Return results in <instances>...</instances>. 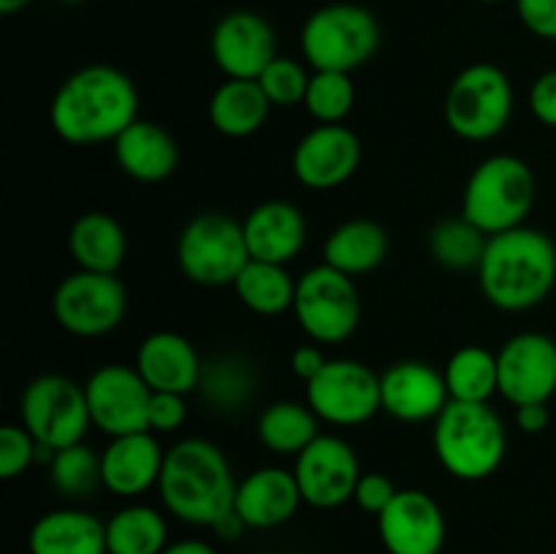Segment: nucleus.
I'll return each mask as SVG.
<instances>
[{"label":"nucleus","mask_w":556,"mask_h":554,"mask_svg":"<svg viewBox=\"0 0 556 554\" xmlns=\"http://www.w3.org/2000/svg\"><path fill=\"white\" fill-rule=\"evenodd\" d=\"M139 119V92L125 71L92 63L74 71L58 87L49 123L63 141L76 147L114 141Z\"/></svg>","instance_id":"nucleus-1"},{"label":"nucleus","mask_w":556,"mask_h":554,"mask_svg":"<svg viewBox=\"0 0 556 554\" xmlns=\"http://www.w3.org/2000/svg\"><path fill=\"white\" fill-rule=\"evenodd\" d=\"M478 282L492 307L525 313L546 302L556 286V244L538 228L519 226L489 237Z\"/></svg>","instance_id":"nucleus-2"},{"label":"nucleus","mask_w":556,"mask_h":554,"mask_svg":"<svg viewBox=\"0 0 556 554\" xmlns=\"http://www.w3.org/2000/svg\"><path fill=\"white\" fill-rule=\"evenodd\" d=\"M237 478L226 454L204 438H185L166 451L161 492L163 505L185 525L212 527L233 508Z\"/></svg>","instance_id":"nucleus-3"},{"label":"nucleus","mask_w":556,"mask_h":554,"mask_svg":"<svg viewBox=\"0 0 556 554\" xmlns=\"http://www.w3.org/2000/svg\"><path fill=\"white\" fill-rule=\"evenodd\" d=\"M434 454L448 476L483 481L500 470L508 451V432L489 402H448L434 418Z\"/></svg>","instance_id":"nucleus-4"},{"label":"nucleus","mask_w":556,"mask_h":554,"mask_svg":"<svg viewBox=\"0 0 556 554\" xmlns=\"http://www.w3.org/2000/svg\"><path fill=\"white\" fill-rule=\"evenodd\" d=\"M532 204L535 174L516 155H492L478 163L462 193V215L486 237L525 226Z\"/></svg>","instance_id":"nucleus-5"},{"label":"nucleus","mask_w":556,"mask_h":554,"mask_svg":"<svg viewBox=\"0 0 556 554\" xmlns=\"http://www.w3.org/2000/svg\"><path fill=\"white\" fill-rule=\"evenodd\" d=\"M299 43L313 71L353 74L378 52L380 25L364 5L329 3L307 16Z\"/></svg>","instance_id":"nucleus-6"},{"label":"nucleus","mask_w":556,"mask_h":554,"mask_svg":"<svg viewBox=\"0 0 556 554\" xmlns=\"http://www.w3.org/2000/svg\"><path fill=\"white\" fill-rule=\"evenodd\" d=\"M445 125L465 141H489L514 117V85L500 65L472 63L454 76L443 103Z\"/></svg>","instance_id":"nucleus-7"},{"label":"nucleus","mask_w":556,"mask_h":554,"mask_svg":"<svg viewBox=\"0 0 556 554\" xmlns=\"http://www.w3.org/2000/svg\"><path fill=\"white\" fill-rule=\"evenodd\" d=\"M248 261L242 223L226 212H201L177 239V264L195 286H233Z\"/></svg>","instance_id":"nucleus-8"},{"label":"nucleus","mask_w":556,"mask_h":554,"mask_svg":"<svg viewBox=\"0 0 556 554\" xmlns=\"http://www.w3.org/2000/svg\"><path fill=\"white\" fill-rule=\"evenodd\" d=\"M293 318L299 329L320 345L345 342L362 320V299H358L353 277L318 264L296 280Z\"/></svg>","instance_id":"nucleus-9"},{"label":"nucleus","mask_w":556,"mask_h":554,"mask_svg":"<svg viewBox=\"0 0 556 554\" xmlns=\"http://www.w3.org/2000/svg\"><path fill=\"white\" fill-rule=\"evenodd\" d=\"M22 427L41 445L60 451L81 443L92 427L85 386L65 375H38L25 386L20 400Z\"/></svg>","instance_id":"nucleus-10"},{"label":"nucleus","mask_w":556,"mask_h":554,"mask_svg":"<svg viewBox=\"0 0 556 554\" xmlns=\"http://www.w3.org/2000/svg\"><path fill=\"white\" fill-rule=\"evenodd\" d=\"M128 310V291L117 275L76 269L63 277L52 297L60 329L74 337H103L117 329Z\"/></svg>","instance_id":"nucleus-11"},{"label":"nucleus","mask_w":556,"mask_h":554,"mask_svg":"<svg viewBox=\"0 0 556 554\" xmlns=\"http://www.w3.org/2000/svg\"><path fill=\"white\" fill-rule=\"evenodd\" d=\"M307 405L334 427H358L383 411L380 375L356 358H329L307 383Z\"/></svg>","instance_id":"nucleus-12"},{"label":"nucleus","mask_w":556,"mask_h":554,"mask_svg":"<svg viewBox=\"0 0 556 554\" xmlns=\"http://www.w3.org/2000/svg\"><path fill=\"white\" fill-rule=\"evenodd\" d=\"M92 427L109 438L150 429L152 389L139 369L128 364H103L85 383Z\"/></svg>","instance_id":"nucleus-13"},{"label":"nucleus","mask_w":556,"mask_h":554,"mask_svg":"<svg viewBox=\"0 0 556 554\" xmlns=\"http://www.w3.org/2000/svg\"><path fill=\"white\" fill-rule=\"evenodd\" d=\"M302 500L313 508L331 511L353 500L362 478V465L348 440L337 435H318L293 465Z\"/></svg>","instance_id":"nucleus-14"},{"label":"nucleus","mask_w":556,"mask_h":554,"mask_svg":"<svg viewBox=\"0 0 556 554\" xmlns=\"http://www.w3.org/2000/svg\"><path fill=\"white\" fill-rule=\"evenodd\" d=\"M500 394L514 407L546 402L556 394V342L543 331L514 335L497 351Z\"/></svg>","instance_id":"nucleus-15"},{"label":"nucleus","mask_w":556,"mask_h":554,"mask_svg":"<svg viewBox=\"0 0 556 554\" xmlns=\"http://www.w3.org/2000/svg\"><path fill=\"white\" fill-rule=\"evenodd\" d=\"M445 532L443 508L421 489H400L378 516V536L389 554H440Z\"/></svg>","instance_id":"nucleus-16"},{"label":"nucleus","mask_w":556,"mask_h":554,"mask_svg":"<svg viewBox=\"0 0 556 554\" xmlns=\"http://www.w3.org/2000/svg\"><path fill=\"white\" fill-rule=\"evenodd\" d=\"M212 60L226 79H258L277 58V36L255 11H231L212 30Z\"/></svg>","instance_id":"nucleus-17"},{"label":"nucleus","mask_w":556,"mask_h":554,"mask_svg":"<svg viewBox=\"0 0 556 554\" xmlns=\"http://www.w3.org/2000/svg\"><path fill=\"white\" fill-rule=\"evenodd\" d=\"M362 163V141L345 125H318L299 139L293 150V177L309 190L345 185Z\"/></svg>","instance_id":"nucleus-18"},{"label":"nucleus","mask_w":556,"mask_h":554,"mask_svg":"<svg viewBox=\"0 0 556 554\" xmlns=\"http://www.w3.org/2000/svg\"><path fill=\"white\" fill-rule=\"evenodd\" d=\"M451 394L445 375L432 364L396 362L380 375V405L391 418L405 424L434 421L448 407Z\"/></svg>","instance_id":"nucleus-19"},{"label":"nucleus","mask_w":556,"mask_h":554,"mask_svg":"<svg viewBox=\"0 0 556 554\" xmlns=\"http://www.w3.org/2000/svg\"><path fill=\"white\" fill-rule=\"evenodd\" d=\"M166 451L157 443L155 432L119 435L109 440L101 454L103 487L117 498H139L157 487Z\"/></svg>","instance_id":"nucleus-20"},{"label":"nucleus","mask_w":556,"mask_h":554,"mask_svg":"<svg viewBox=\"0 0 556 554\" xmlns=\"http://www.w3.org/2000/svg\"><path fill=\"white\" fill-rule=\"evenodd\" d=\"M136 369L152 391L190 394L199 391L204 362L188 337L177 331H152L136 351Z\"/></svg>","instance_id":"nucleus-21"},{"label":"nucleus","mask_w":556,"mask_h":554,"mask_svg":"<svg viewBox=\"0 0 556 554\" xmlns=\"http://www.w3.org/2000/svg\"><path fill=\"white\" fill-rule=\"evenodd\" d=\"M244 242L253 261L282 264L296 259L307 242V221L291 201L271 199L253 206L242 221Z\"/></svg>","instance_id":"nucleus-22"},{"label":"nucleus","mask_w":556,"mask_h":554,"mask_svg":"<svg viewBox=\"0 0 556 554\" xmlns=\"http://www.w3.org/2000/svg\"><path fill=\"white\" fill-rule=\"evenodd\" d=\"M302 503L293 470L271 465L258 467L239 481L233 511L253 530H271V527L286 525Z\"/></svg>","instance_id":"nucleus-23"},{"label":"nucleus","mask_w":556,"mask_h":554,"mask_svg":"<svg viewBox=\"0 0 556 554\" xmlns=\"http://www.w3.org/2000/svg\"><path fill=\"white\" fill-rule=\"evenodd\" d=\"M112 144L117 166L136 182H163L177 172V139L150 119H136Z\"/></svg>","instance_id":"nucleus-24"},{"label":"nucleus","mask_w":556,"mask_h":554,"mask_svg":"<svg viewBox=\"0 0 556 554\" xmlns=\"http://www.w3.org/2000/svg\"><path fill=\"white\" fill-rule=\"evenodd\" d=\"M30 554H109L106 521L81 508H54L38 516L27 536Z\"/></svg>","instance_id":"nucleus-25"},{"label":"nucleus","mask_w":556,"mask_h":554,"mask_svg":"<svg viewBox=\"0 0 556 554\" xmlns=\"http://www.w3.org/2000/svg\"><path fill=\"white\" fill-rule=\"evenodd\" d=\"M68 250L79 269L117 275L128 255V237L106 212H85L71 226Z\"/></svg>","instance_id":"nucleus-26"},{"label":"nucleus","mask_w":556,"mask_h":554,"mask_svg":"<svg viewBox=\"0 0 556 554\" xmlns=\"http://www.w3.org/2000/svg\"><path fill=\"white\" fill-rule=\"evenodd\" d=\"M269 98L255 79H226L210 98V123L228 139H248L264 128Z\"/></svg>","instance_id":"nucleus-27"},{"label":"nucleus","mask_w":556,"mask_h":554,"mask_svg":"<svg viewBox=\"0 0 556 554\" xmlns=\"http://www.w3.org/2000/svg\"><path fill=\"white\" fill-rule=\"evenodd\" d=\"M389 255V234L380 223L356 217L329 234L324 244V264L348 277L375 272Z\"/></svg>","instance_id":"nucleus-28"},{"label":"nucleus","mask_w":556,"mask_h":554,"mask_svg":"<svg viewBox=\"0 0 556 554\" xmlns=\"http://www.w3.org/2000/svg\"><path fill=\"white\" fill-rule=\"evenodd\" d=\"M320 418L304 402L280 400L258 416V440L277 456H299L318 438Z\"/></svg>","instance_id":"nucleus-29"},{"label":"nucleus","mask_w":556,"mask_h":554,"mask_svg":"<svg viewBox=\"0 0 556 554\" xmlns=\"http://www.w3.org/2000/svg\"><path fill=\"white\" fill-rule=\"evenodd\" d=\"M239 302L255 315H275L293 310V299H296V280L291 272L282 264H269V261H248L239 277L233 280Z\"/></svg>","instance_id":"nucleus-30"},{"label":"nucleus","mask_w":556,"mask_h":554,"mask_svg":"<svg viewBox=\"0 0 556 554\" xmlns=\"http://www.w3.org/2000/svg\"><path fill=\"white\" fill-rule=\"evenodd\" d=\"M199 391L210 407L220 413H237L250 405L255 394V369L248 358L237 353H220V356L204 362L201 369Z\"/></svg>","instance_id":"nucleus-31"},{"label":"nucleus","mask_w":556,"mask_h":554,"mask_svg":"<svg viewBox=\"0 0 556 554\" xmlns=\"http://www.w3.org/2000/svg\"><path fill=\"white\" fill-rule=\"evenodd\" d=\"M168 546V525L152 505H125L106 521L109 554H161Z\"/></svg>","instance_id":"nucleus-32"},{"label":"nucleus","mask_w":556,"mask_h":554,"mask_svg":"<svg viewBox=\"0 0 556 554\" xmlns=\"http://www.w3.org/2000/svg\"><path fill=\"white\" fill-rule=\"evenodd\" d=\"M443 375L454 402H489L500 394L497 353L483 345H465L451 353Z\"/></svg>","instance_id":"nucleus-33"},{"label":"nucleus","mask_w":556,"mask_h":554,"mask_svg":"<svg viewBox=\"0 0 556 554\" xmlns=\"http://www.w3.org/2000/svg\"><path fill=\"white\" fill-rule=\"evenodd\" d=\"M489 237L465 215L445 217L429 231V253L440 266L454 272L478 269Z\"/></svg>","instance_id":"nucleus-34"},{"label":"nucleus","mask_w":556,"mask_h":554,"mask_svg":"<svg viewBox=\"0 0 556 554\" xmlns=\"http://www.w3.org/2000/svg\"><path fill=\"white\" fill-rule=\"evenodd\" d=\"M49 478H52L54 492L68 500L90 498L98 487H103L101 478V454L85 443L65 445L54 451L49 462Z\"/></svg>","instance_id":"nucleus-35"},{"label":"nucleus","mask_w":556,"mask_h":554,"mask_svg":"<svg viewBox=\"0 0 556 554\" xmlns=\"http://www.w3.org/2000/svg\"><path fill=\"white\" fill-rule=\"evenodd\" d=\"M356 103V87H353L351 74L340 71H313L309 76L304 106L318 119L320 125H340L351 114Z\"/></svg>","instance_id":"nucleus-36"},{"label":"nucleus","mask_w":556,"mask_h":554,"mask_svg":"<svg viewBox=\"0 0 556 554\" xmlns=\"http://www.w3.org/2000/svg\"><path fill=\"white\" fill-rule=\"evenodd\" d=\"M309 76L313 74H307V68H304L299 60L277 54L255 81H258L261 90L266 92L271 106L291 109V106H299V103H304V96H307V87H309Z\"/></svg>","instance_id":"nucleus-37"},{"label":"nucleus","mask_w":556,"mask_h":554,"mask_svg":"<svg viewBox=\"0 0 556 554\" xmlns=\"http://www.w3.org/2000/svg\"><path fill=\"white\" fill-rule=\"evenodd\" d=\"M38 440L22 424L0 427V476L5 481L22 476L38 462Z\"/></svg>","instance_id":"nucleus-38"},{"label":"nucleus","mask_w":556,"mask_h":554,"mask_svg":"<svg viewBox=\"0 0 556 554\" xmlns=\"http://www.w3.org/2000/svg\"><path fill=\"white\" fill-rule=\"evenodd\" d=\"M188 418V405H185V394H174V391H152L150 400V432H174Z\"/></svg>","instance_id":"nucleus-39"},{"label":"nucleus","mask_w":556,"mask_h":554,"mask_svg":"<svg viewBox=\"0 0 556 554\" xmlns=\"http://www.w3.org/2000/svg\"><path fill=\"white\" fill-rule=\"evenodd\" d=\"M396 492L400 489L383 473H362V478L356 483V492H353V500H356V505L362 511L380 516L386 511V505L394 500Z\"/></svg>","instance_id":"nucleus-40"},{"label":"nucleus","mask_w":556,"mask_h":554,"mask_svg":"<svg viewBox=\"0 0 556 554\" xmlns=\"http://www.w3.org/2000/svg\"><path fill=\"white\" fill-rule=\"evenodd\" d=\"M521 25L543 41H556V0H514Z\"/></svg>","instance_id":"nucleus-41"},{"label":"nucleus","mask_w":556,"mask_h":554,"mask_svg":"<svg viewBox=\"0 0 556 554\" xmlns=\"http://www.w3.org/2000/svg\"><path fill=\"white\" fill-rule=\"evenodd\" d=\"M530 112L541 125L556 128V68L538 76L530 87Z\"/></svg>","instance_id":"nucleus-42"},{"label":"nucleus","mask_w":556,"mask_h":554,"mask_svg":"<svg viewBox=\"0 0 556 554\" xmlns=\"http://www.w3.org/2000/svg\"><path fill=\"white\" fill-rule=\"evenodd\" d=\"M326 362H329V358L324 356L320 345H299L291 356V369L299 380L309 383V380L326 367Z\"/></svg>","instance_id":"nucleus-43"},{"label":"nucleus","mask_w":556,"mask_h":554,"mask_svg":"<svg viewBox=\"0 0 556 554\" xmlns=\"http://www.w3.org/2000/svg\"><path fill=\"white\" fill-rule=\"evenodd\" d=\"M552 421L546 402H535V405H521L516 407V427L527 435H541L543 429Z\"/></svg>","instance_id":"nucleus-44"},{"label":"nucleus","mask_w":556,"mask_h":554,"mask_svg":"<svg viewBox=\"0 0 556 554\" xmlns=\"http://www.w3.org/2000/svg\"><path fill=\"white\" fill-rule=\"evenodd\" d=\"M212 532H215L217 538H220V541H237V538H242V532L248 530V525H244V519L242 516L237 514V511H228V514H223L220 519L215 521V525L210 527Z\"/></svg>","instance_id":"nucleus-45"},{"label":"nucleus","mask_w":556,"mask_h":554,"mask_svg":"<svg viewBox=\"0 0 556 554\" xmlns=\"http://www.w3.org/2000/svg\"><path fill=\"white\" fill-rule=\"evenodd\" d=\"M161 554H217V549L212 543L199 541V538H185V541L168 543Z\"/></svg>","instance_id":"nucleus-46"},{"label":"nucleus","mask_w":556,"mask_h":554,"mask_svg":"<svg viewBox=\"0 0 556 554\" xmlns=\"http://www.w3.org/2000/svg\"><path fill=\"white\" fill-rule=\"evenodd\" d=\"M30 3H33V0H0V14L11 16V14H16V11H22L25 5H30Z\"/></svg>","instance_id":"nucleus-47"},{"label":"nucleus","mask_w":556,"mask_h":554,"mask_svg":"<svg viewBox=\"0 0 556 554\" xmlns=\"http://www.w3.org/2000/svg\"><path fill=\"white\" fill-rule=\"evenodd\" d=\"M58 3H63V5H79V3H85V0H58Z\"/></svg>","instance_id":"nucleus-48"},{"label":"nucleus","mask_w":556,"mask_h":554,"mask_svg":"<svg viewBox=\"0 0 556 554\" xmlns=\"http://www.w3.org/2000/svg\"><path fill=\"white\" fill-rule=\"evenodd\" d=\"M478 3H489V5H492V3H505V0H478Z\"/></svg>","instance_id":"nucleus-49"}]
</instances>
